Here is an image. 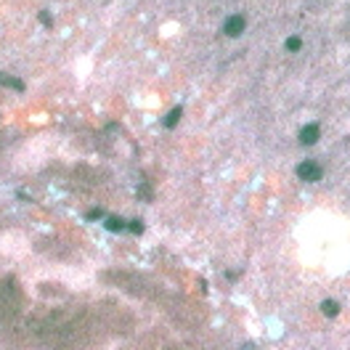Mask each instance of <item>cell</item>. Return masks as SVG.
Masks as SVG:
<instances>
[{"instance_id":"6da1fadb","label":"cell","mask_w":350,"mask_h":350,"mask_svg":"<svg viewBox=\"0 0 350 350\" xmlns=\"http://www.w3.org/2000/svg\"><path fill=\"white\" fill-rule=\"evenodd\" d=\"M321 175H324V170L313 159H305V162H300V165H297V178H300V181H305V183L321 181Z\"/></svg>"},{"instance_id":"7a4b0ae2","label":"cell","mask_w":350,"mask_h":350,"mask_svg":"<svg viewBox=\"0 0 350 350\" xmlns=\"http://www.w3.org/2000/svg\"><path fill=\"white\" fill-rule=\"evenodd\" d=\"M244 27H247V19L242 16V13H233V16L225 19V24H223V32L228 35V37H239L244 32Z\"/></svg>"},{"instance_id":"3957f363","label":"cell","mask_w":350,"mask_h":350,"mask_svg":"<svg viewBox=\"0 0 350 350\" xmlns=\"http://www.w3.org/2000/svg\"><path fill=\"white\" fill-rule=\"evenodd\" d=\"M318 138H321V128H318L316 122H310V125H305L300 130V143L302 146H313Z\"/></svg>"},{"instance_id":"277c9868","label":"cell","mask_w":350,"mask_h":350,"mask_svg":"<svg viewBox=\"0 0 350 350\" xmlns=\"http://www.w3.org/2000/svg\"><path fill=\"white\" fill-rule=\"evenodd\" d=\"M0 85L13 88V90H24V82H21L19 77H11V74H0Z\"/></svg>"},{"instance_id":"5b68a950","label":"cell","mask_w":350,"mask_h":350,"mask_svg":"<svg viewBox=\"0 0 350 350\" xmlns=\"http://www.w3.org/2000/svg\"><path fill=\"white\" fill-rule=\"evenodd\" d=\"M321 313L329 316V318H334V316L340 313V302H337V300H324V302H321Z\"/></svg>"},{"instance_id":"8992f818","label":"cell","mask_w":350,"mask_h":350,"mask_svg":"<svg viewBox=\"0 0 350 350\" xmlns=\"http://www.w3.org/2000/svg\"><path fill=\"white\" fill-rule=\"evenodd\" d=\"M181 114H183V109H181V106H175L173 112L165 117V128H175L178 122H181Z\"/></svg>"},{"instance_id":"52a82bcc","label":"cell","mask_w":350,"mask_h":350,"mask_svg":"<svg viewBox=\"0 0 350 350\" xmlns=\"http://www.w3.org/2000/svg\"><path fill=\"white\" fill-rule=\"evenodd\" d=\"M284 48L289 51V53H294V51H300L302 48V40L297 35H292V37H286V43H284Z\"/></svg>"},{"instance_id":"ba28073f","label":"cell","mask_w":350,"mask_h":350,"mask_svg":"<svg viewBox=\"0 0 350 350\" xmlns=\"http://www.w3.org/2000/svg\"><path fill=\"white\" fill-rule=\"evenodd\" d=\"M106 228H109V231H125L128 223L120 220V217H109V220H106Z\"/></svg>"},{"instance_id":"9c48e42d","label":"cell","mask_w":350,"mask_h":350,"mask_svg":"<svg viewBox=\"0 0 350 350\" xmlns=\"http://www.w3.org/2000/svg\"><path fill=\"white\" fill-rule=\"evenodd\" d=\"M128 228L133 231V233H143V223H141V220H130Z\"/></svg>"},{"instance_id":"30bf717a","label":"cell","mask_w":350,"mask_h":350,"mask_svg":"<svg viewBox=\"0 0 350 350\" xmlns=\"http://www.w3.org/2000/svg\"><path fill=\"white\" fill-rule=\"evenodd\" d=\"M40 21H43L45 27H51V24H53V21H51V16H48V13H45V11L40 13Z\"/></svg>"},{"instance_id":"8fae6325","label":"cell","mask_w":350,"mask_h":350,"mask_svg":"<svg viewBox=\"0 0 350 350\" xmlns=\"http://www.w3.org/2000/svg\"><path fill=\"white\" fill-rule=\"evenodd\" d=\"M88 217H90V220H96V217H104V212H101V210H90Z\"/></svg>"}]
</instances>
